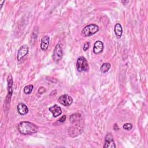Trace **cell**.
<instances>
[{
    "label": "cell",
    "mask_w": 148,
    "mask_h": 148,
    "mask_svg": "<svg viewBox=\"0 0 148 148\" xmlns=\"http://www.w3.org/2000/svg\"><path fill=\"white\" fill-rule=\"evenodd\" d=\"M18 131L23 135H30L35 133L38 131L37 126L29 121H22L18 126Z\"/></svg>",
    "instance_id": "1"
},
{
    "label": "cell",
    "mask_w": 148,
    "mask_h": 148,
    "mask_svg": "<svg viewBox=\"0 0 148 148\" xmlns=\"http://www.w3.org/2000/svg\"><path fill=\"white\" fill-rule=\"evenodd\" d=\"M99 31V27L94 24H91L84 27L81 31V34L84 37H88L95 34Z\"/></svg>",
    "instance_id": "2"
},
{
    "label": "cell",
    "mask_w": 148,
    "mask_h": 148,
    "mask_svg": "<svg viewBox=\"0 0 148 148\" xmlns=\"http://www.w3.org/2000/svg\"><path fill=\"white\" fill-rule=\"evenodd\" d=\"M76 68L78 72H86L88 70V64L84 57H80L76 62Z\"/></svg>",
    "instance_id": "3"
},
{
    "label": "cell",
    "mask_w": 148,
    "mask_h": 148,
    "mask_svg": "<svg viewBox=\"0 0 148 148\" xmlns=\"http://www.w3.org/2000/svg\"><path fill=\"white\" fill-rule=\"evenodd\" d=\"M63 56L62 47L61 43H58L56 46L53 53V59L54 61L58 62L62 58Z\"/></svg>",
    "instance_id": "4"
},
{
    "label": "cell",
    "mask_w": 148,
    "mask_h": 148,
    "mask_svg": "<svg viewBox=\"0 0 148 148\" xmlns=\"http://www.w3.org/2000/svg\"><path fill=\"white\" fill-rule=\"evenodd\" d=\"M58 101L64 106H68L72 104L73 102V99L71 96L67 94H64V95H61L58 98Z\"/></svg>",
    "instance_id": "5"
},
{
    "label": "cell",
    "mask_w": 148,
    "mask_h": 148,
    "mask_svg": "<svg viewBox=\"0 0 148 148\" xmlns=\"http://www.w3.org/2000/svg\"><path fill=\"white\" fill-rule=\"evenodd\" d=\"M104 148H111L116 147V145L114 143L113 136L110 134H108L105 136V144L103 145Z\"/></svg>",
    "instance_id": "6"
},
{
    "label": "cell",
    "mask_w": 148,
    "mask_h": 148,
    "mask_svg": "<svg viewBox=\"0 0 148 148\" xmlns=\"http://www.w3.org/2000/svg\"><path fill=\"white\" fill-rule=\"evenodd\" d=\"M28 47L24 45L21 46L17 52V60H20L23 57H24L25 56H26L28 53Z\"/></svg>",
    "instance_id": "7"
},
{
    "label": "cell",
    "mask_w": 148,
    "mask_h": 148,
    "mask_svg": "<svg viewBox=\"0 0 148 148\" xmlns=\"http://www.w3.org/2000/svg\"><path fill=\"white\" fill-rule=\"evenodd\" d=\"M103 49V43L100 40L96 41L94 44L93 51L95 54L101 53Z\"/></svg>",
    "instance_id": "8"
},
{
    "label": "cell",
    "mask_w": 148,
    "mask_h": 148,
    "mask_svg": "<svg viewBox=\"0 0 148 148\" xmlns=\"http://www.w3.org/2000/svg\"><path fill=\"white\" fill-rule=\"evenodd\" d=\"M49 110L50 112L52 113L54 117H56L62 113L61 108L57 105H54L53 106H51L49 108Z\"/></svg>",
    "instance_id": "9"
},
{
    "label": "cell",
    "mask_w": 148,
    "mask_h": 148,
    "mask_svg": "<svg viewBox=\"0 0 148 148\" xmlns=\"http://www.w3.org/2000/svg\"><path fill=\"white\" fill-rule=\"evenodd\" d=\"M50 38L48 35H45L42 37L40 43V48L43 51L47 50L49 45Z\"/></svg>",
    "instance_id": "10"
},
{
    "label": "cell",
    "mask_w": 148,
    "mask_h": 148,
    "mask_svg": "<svg viewBox=\"0 0 148 148\" xmlns=\"http://www.w3.org/2000/svg\"><path fill=\"white\" fill-rule=\"evenodd\" d=\"M17 110L21 115L26 114L28 112V108L24 103H20L17 106Z\"/></svg>",
    "instance_id": "11"
},
{
    "label": "cell",
    "mask_w": 148,
    "mask_h": 148,
    "mask_svg": "<svg viewBox=\"0 0 148 148\" xmlns=\"http://www.w3.org/2000/svg\"><path fill=\"white\" fill-rule=\"evenodd\" d=\"M114 32L116 35V37L117 39H120L121 37L123 34V28L120 23H116L114 25Z\"/></svg>",
    "instance_id": "12"
},
{
    "label": "cell",
    "mask_w": 148,
    "mask_h": 148,
    "mask_svg": "<svg viewBox=\"0 0 148 148\" xmlns=\"http://www.w3.org/2000/svg\"><path fill=\"white\" fill-rule=\"evenodd\" d=\"M110 66L111 65L109 62H105L101 66V69H100L102 73H106L109 70V69L110 68Z\"/></svg>",
    "instance_id": "13"
},
{
    "label": "cell",
    "mask_w": 148,
    "mask_h": 148,
    "mask_svg": "<svg viewBox=\"0 0 148 148\" xmlns=\"http://www.w3.org/2000/svg\"><path fill=\"white\" fill-rule=\"evenodd\" d=\"M34 86L32 84H29V85H27L26 86L24 87V92L26 94H29L30 93H31L32 90H33Z\"/></svg>",
    "instance_id": "14"
},
{
    "label": "cell",
    "mask_w": 148,
    "mask_h": 148,
    "mask_svg": "<svg viewBox=\"0 0 148 148\" xmlns=\"http://www.w3.org/2000/svg\"><path fill=\"white\" fill-rule=\"evenodd\" d=\"M132 125L131 123H127L123 125V128L125 130H128V131L132 129Z\"/></svg>",
    "instance_id": "15"
},
{
    "label": "cell",
    "mask_w": 148,
    "mask_h": 148,
    "mask_svg": "<svg viewBox=\"0 0 148 148\" xmlns=\"http://www.w3.org/2000/svg\"><path fill=\"white\" fill-rule=\"evenodd\" d=\"M89 46H90V43L89 42H86L83 46V50L86 51L87 50H88Z\"/></svg>",
    "instance_id": "16"
},
{
    "label": "cell",
    "mask_w": 148,
    "mask_h": 148,
    "mask_svg": "<svg viewBox=\"0 0 148 148\" xmlns=\"http://www.w3.org/2000/svg\"><path fill=\"white\" fill-rule=\"evenodd\" d=\"M45 91H46V90L43 87H40L38 90V92H39V94H43V92H45Z\"/></svg>",
    "instance_id": "17"
},
{
    "label": "cell",
    "mask_w": 148,
    "mask_h": 148,
    "mask_svg": "<svg viewBox=\"0 0 148 148\" xmlns=\"http://www.w3.org/2000/svg\"><path fill=\"white\" fill-rule=\"evenodd\" d=\"M65 119H66V116H62L60 119H59V121L60 122H61V123H63L65 121Z\"/></svg>",
    "instance_id": "18"
}]
</instances>
